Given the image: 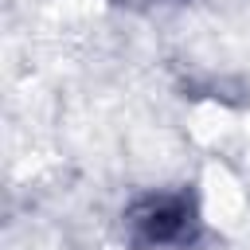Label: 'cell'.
Segmentation results:
<instances>
[{
  "label": "cell",
  "instance_id": "obj_1",
  "mask_svg": "<svg viewBox=\"0 0 250 250\" xmlns=\"http://www.w3.org/2000/svg\"><path fill=\"white\" fill-rule=\"evenodd\" d=\"M121 227L137 250L184 246L195 234V203L184 191H152L125 207Z\"/></svg>",
  "mask_w": 250,
  "mask_h": 250
},
{
  "label": "cell",
  "instance_id": "obj_2",
  "mask_svg": "<svg viewBox=\"0 0 250 250\" xmlns=\"http://www.w3.org/2000/svg\"><path fill=\"white\" fill-rule=\"evenodd\" d=\"M129 4H156V0H129Z\"/></svg>",
  "mask_w": 250,
  "mask_h": 250
}]
</instances>
